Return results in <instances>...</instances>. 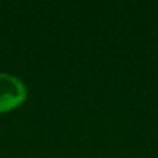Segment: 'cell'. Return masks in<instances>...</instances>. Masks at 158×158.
I'll return each mask as SVG.
<instances>
[{"instance_id":"cell-1","label":"cell","mask_w":158,"mask_h":158,"mask_svg":"<svg viewBox=\"0 0 158 158\" xmlns=\"http://www.w3.org/2000/svg\"><path fill=\"white\" fill-rule=\"evenodd\" d=\"M27 87L17 77L0 74V114L13 111L27 98Z\"/></svg>"}]
</instances>
